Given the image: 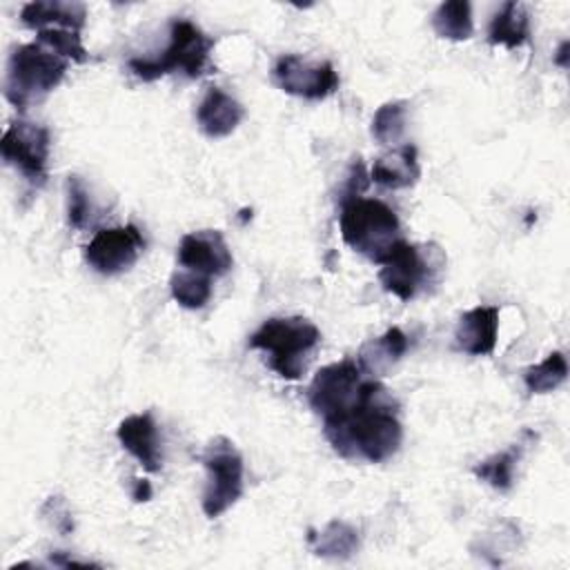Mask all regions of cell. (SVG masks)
Listing matches in <instances>:
<instances>
[{"instance_id": "5bb4252c", "label": "cell", "mask_w": 570, "mask_h": 570, "mask_svg": "<svg viewBox=\"0 0 570 570\" xmlns=\"http://www.w3.org/2000/svg\"><path fill=\"white\" fill-rule=\"evenodd\" d=\"M499 332V307L481 305L468 309L456 323V347L472 356H485L497 345Z\"/></svg>"}, {"instance_id": "e0dca14e", "label": "cell", "mask_w": 570, "mask_h": 570, "mask_svg": "<svg viewBox=\"0 0 570 570\" xmlns=\"http://www.w3.org/2000/svg\"><path fill=\"white\" fill-rule=\"evenodd\" d=\"M421 167L416 158L414 145H403L399 149H392L383 156H379L372 165L370 178L387 189H403L419 180Z\"/></svg>"}, {"instance_id": "7a4b0ae2", "label": "cell", "mask_w": 570, "mask_h": 570, "mask_svg": "<svg viewBox=\"0 0 570 570\" xmlns=\"http://www.w3.org/2000/svg\"><path fill=\"white\" fill-rule=\"evenodd\" d=\"M341 236L354 252L379 265L403 240L394 209L361 194L341 198Z\"/></svg>"}, {"instance_id": "3957f363", "label": "cell", "mask_w": 570, "mask_h": 570, "mask_svg": "<svg viewBox=\"0 0 570 570\" xmlns=\"http://www.w3.org/2000/svg\"><path fill=\"white\" fill-rule=\"evenodd\" d=\"M67 69L69 60L42 42L33 40L29 45H20L11 51L7 62L4 98L22 111L56 89Z\"/></svg>"}, {"instance_id": "52a82bcc", "label": "cell", "mask_w": 570, "mask_h": 570, "mask_svg": "<svg viewBox=\"0 0 570 570\" xmlns=\"http://www.w3.org/2000/svg\"><path fill=\"white\" fill-rule=\"evenodd\" d=\"M372 379L374 376L365 374L356 361L343 358L314 374L307 387V401L323 419L338 416L361 401Z\"/></svg>"}, {"instance_id": "4fadbf2b", "label": "cell", "mask_w": 570, "mask_h": 570, "mask_svg": "<svg viewBox=\"0 0 570 570\" xmlns=\"http://www.w3.org/2000/svg\"><path fill=\"white\" fill-rule=\"evenodd\" d=\"M118 441L122 448L140 461V465L147 472H158L163 465V452H160V436L158 425L151 416V412L131 414L120 421L118 425Z\"/></svg>"}, {"instance_id": "ba28073f", "label": "cell", "mask_w": 570, "mask_h": 570, "mask_svg": "<svg viewBox=\"0 0 570 570\" xmlns=\"http://www.w3.org/2000/svg\"><path fill=\"white\" fill-rule=\"evenodd\" d=\"M49 131L29 120H13L0 142L2 160L16 167L31 185H42L49 160Z\"/></svg>"}, {"instance_id": "8992f818", "label": "cell", "mask_w": 570, "mask_h": 570, "mask_svg": "<svg viewBox=\"0 0 570 570\" xmlns=\"http://www.w3.org/2000/svg\"><path fill=\"white\" fill-rule=\"evenodd\" d=\"M200 461L207 470L203 512L216 519L243 494V456L229 439L216 436L205 445Z\"/></svg>"}, {"instance_id": "9a60e30c", "label": "cell", "mask_w": 570, "mask_h": 570, "mask_svg": "<svg viewBox=\"0 0 570 570\" xmlns=\"http://www.w3.org/2000/svg\"><path fill=\"white\" fill-rule=\"evenodd\" d=\"M245 109L220 87H209L196 107V120L209 138L229 136L243 120Z\"/></svg>"}, {"instance_id": "83f0119b", "label": "cell", "mask_w": 570, "mask_h": 570, "mask_svg": "<svg viewBox=\"0 0 570 570\" xmlns=\"http://www.w3.org/2000/svg\"><path fill=\"white\" fill-rule=\"evenodd\" d=\"M151 497V485L149 481H140V479H134V490H131V499L134 501H147Z\"/></svg>"}, {"instance_id": "7402d4cb", "label": "cell", "mask_w": 570, "mask_h": 570, "mask_svg": "<svg viewBox=\"0 0 570 570\" xmlns=\"http://www.w3.org/2000/svg\"><path fill=\"white\" fill-rule=\"evenodd\" d=\"M521 452H523V443H514L508 450L497 452V454L479 461L474 465V474L479 479H483L485 483H490L492 488L505 492V490L512 488L514 468H517V461L521 459Z\"/></svg>"}, {"instance_id": "6da1fadb", "label": "cell", "mask_w": 570, "mask_h": 570, "mask_svg": "<svg viewBox=\"0 0 570 570\" xmlns=\"http://www.w3.org/2000/svg\"><path fill=\"white\" fill-rule=\"evenodd\" d=\"M323 432L341 456L370 463L390 459L403 439V428L396 419V401L376 379H372L354 407L338 416L323 419Z\"/></svg>"}, {"instance_id": "30bf717a", "label": "cell", "mask_w": 570, "mask_h": 570, "mask_svg": "<svg viewBox=\"0 0 570 570\" xmlns=\"http://www.w3.org/2000/svg\"><path fill=\"white\" fill-rule=\"evenodd\" d=\"M145 249V238L136 225L109 227L96 232V236L85 247V261L91 269L105 276L120 274L129 269Z\"/></svg>"}, {"instance_id": "9c48e42d", "label": "cell", "mask_w": 570, "mask_h": 570, "mask_svg": "<svg viewBox=\"0 0 570 570\" xmlns=\"http://www.w3.org/2000/svg\"><path fill=\"white\" fill-rule=\"evenodd\" d=\"M272 78L285 94L321 100L338 89V73L330 60L312 62L296 53L281 56L272 69Z\"/></svg>"}, {"instance_id": "7c38bea8", "label": "cell", "mask_w": 570, "mask_h": 570, "mask_svg": "<svg viewBox=\"0 0 570 570\" xmlns=\"http://www.w3.org/2000/svg\"><path fill=\"white\" fill-rule=\"evenodd\" d=\"M178 263L189 272L223 276L229 272L234 258L218 229H200L180 238Z\"/></svg>"}, {"instance_id": "603a6c76", "label": "cell", "mask_w": 570, "mask_h": 570, "mask_svg": "<svg viewBox=\"0 0 570 570\" xmlns=\"http://www.w3.org/2000/svg\"><path fill=\"white\" fill-rule=\"evenodd\" d=\"M566 376H568V363L561 352L548 354L541 363H537L523 372L525 387L532 394H548V392L557 390L566 381Z\"/></svg>"}, {"instance_id": "f1b7e54d", "label": "cell", "mask_w": 570, "mask_h": 570, "mask_svg": "<svg viewBox=\"0 0 570 570\" xmlns=\"http://www.w3.org/2000/svg\"><path fill=\"white\" fill-rule=\"evenodd\" d=\"M566 49H568V42H561V47H559V56H557V62H559L561 67H566Z\"/></svg>"}, {"instance_id": "8fae6325", "label": "cell", "mask_w": 570, "mask_h": 570, "mask_svg": "<svg viewBox=\"0 0 570 570\" xmlns=\"http://www.w3.org/2000/svg\"><path fill=\"white\" fill-rule=\"evenodd\" d=\"M430 261L416 245L403 238L392 249V254L381 263L379 281L387 292H392L401 301H410L430 281Z\"/></svg>"}, {"instance_id": "d4e9b609", "label": "cell", "mask_w": 570, "mask_h": 570, "mask_svg": "<svg viewBox=\"0 0 570 570\" xmlns=\"http://www.w3.org/2000/svg\"><path fill=\"white\" fill-rule=\"evenodd\" d=\"M405 131V102H385L372 118V136L381 145H396Z\"/></svg>"}, {"instance_id": "ac0fdd59", "label": "cell", "mask_w": 570, "mask_h": 570, "mask_svg": "<svg viewBox=\"0 0 570 570\" xmlns=\"http://www.w3.org/2000/svg\"><path fill=\"white\" fill-rule=\"evenodd\" d=\"M410 341L401 327H390L385 334L367 341L358 352V365L365 374L376 376L387 372L407 352Z\"/></svg>"}, {"instance_id": "2e32d148", "label": "cell", "mask_w": 570, "mask_h": 570, "mask_svg": "<svg viewBox=\"0 0 570 570\" xmlns=\"http://www.w3.org/2000/svg\"><path fill=\"white\" fill-rule=\"evenodd\" d=\"M20 18L27 27L31 29H71L78 31L85 27L87 9L82 2H60V0H49V2H27L20 11Z\"/></svg>"}, {"instance_id": "cb8c5ba5", "label": "cell", "mask_w": 570, "mask_h": 570, "mask_svg": "<svg viewBox=\"0 0 570 570\" xmlns=\"http://www.w3.org/2000/svg\"><path fill=\"white\" fill-rule=\"evenodd\" d=\"M169 287H171L174 301H178L187 309H198L212 296V276L183 269L171 276Z\"/></svg>"}, {"instance_id": "44dd1931", "label": "cell", "mask_w": 570, "mask_h": 570, "mask_svg": "<svg viewBox=\"0 0 570 570\" xmlns=\"http://www.w3.org/2000/svg\"><path fill=\"white\" fill-rule=\"evenodd\" d=\"M432 29L439 38L448 40H468L474 31L472 9L465 0H450L436 7L432 13Z\"/></svg>"}, {"instance_id": "277c9868", "label": "cell", "mask_w": 570, "mask_h": 570, "mask_svg": "<svg viewBox=\"0 0 570 570\" xmlns=\"http://www.w3.org/2000/svg\"><path fill=\"white\" fill-rule=\"evenodd\" d=\"M214 40L191 20L176 18L169 24L167 47L151 58H131L129 69L140 80H156L171 71H183L187 78H198L209 69Z\"/></svg>"}, {"instance_id": "ffe728a7", "label": "cell", "mask_w": 570, "mask_h": 570, "mask_svg": "<svg viewBox=\"0 0 570 570\" xmlns=\"http://www.w3.org/2000/svg\"><path fill=\"white\" fill-rule=\"evenodd\" d=\"M316 554L327 559H347L358 548V532L345 521H330L318 534H309Z\"/></svg>"}, {"instance_id": "5b68a950", "label": "cell", "mask_w": 570, "mask_h": 570, "mask_svg": "<svg viewBox=\"0 0 570 570\" xmlns=\"http://www.w3.org/2000/svg\"><path fill=\"white\" fill-rule=\"evenodd\" d=\"M321 341L318 327L303 316L269 318L252 336L249 347L267 354V365L283 379L296 381L305 370L307 354Z\"/></svg>"}, {"instance_id": "4316f807", "label": "cell", "mask_w": 570, "mask_h": 570, "mask_svg": "<svg viewBox=\"0 0 570 570\" xmlns=\"http://www.w3.org/2000/svg\"><path fill=\"white\" fill-rule=\"evenodd\" d=\"M94 203L89 198L87 185L78 176L67 178V220L73 229H82L91 223Z\"/></svg>"}, {"instance_id": "484cf974", "label": "cell", "mask_w": 570, "mask_h": 570, "mask_svg": "<svg viewBox=\"0 0 570 570\" xmlns=\"http://www.w3.org/2000/svg\"><path fill=\"white\" fill-rule=\"evenodd\" d=\"M36 40L42 42L45 47H49L51 51L60 53L67 60H73V62H85L87 60V49L82 47L78 31L51 27V29L38 31Z\"/></svg>"}, {"instance_id": "d6986e66", "label": "cell", "mask_w": 570, "mask_h": 570, "mask_svg": "<svg viewBox=\"0 0 570 570\" xmlns=\"http://www.w3.org/2000/svg\"><path fill=\"white\" fill-rule=\"evenodd\" d=\"M530 36V16L519 2H503L492 16L488 27V40L492 45H503L505 49L521 47Z\"/></svg>"}]
</instances>
